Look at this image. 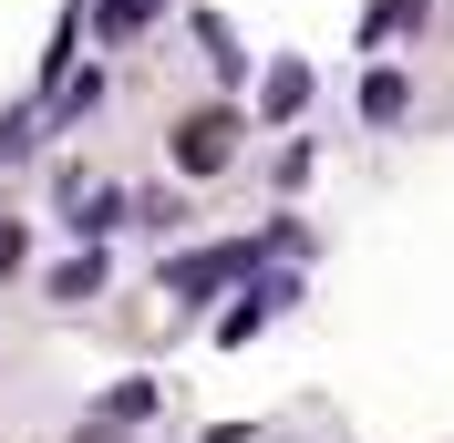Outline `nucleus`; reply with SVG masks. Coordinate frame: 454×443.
<instances>
[{
    "mask_svg": "<svg viewBox=\"0 0 454 443\" xmlns=\"http://www.w3.org/2000/svg\"><path fill=\"white\" fill-rule=\"evenodd\" d=\"M403 104H413L403 73H372V83H362V113H372V124H403Z\"/></svg>",
    "mask_w": 454,
    "mask_h": 443,
    "instance_id": "7",
    "label": "nucleus"
},
{
    "mask_svg": "<svg viewBox=\"0 0 454 443\" xmlns=\"http://www.w3.org/2000/svg\"><path fill=\"white\" fill-rule=\"evenodd\" d=\"M93 289H104V248H73L52 268V299H93Z\"/></svg>",
    "mask_w": 454,
    "mask_h": 443,
    "instance_id": "5",
    "label": "nucleus"
},
{
    "mask_svg": "<svg viewBox=\"0 0 454 443\" xmlns=\"http://www.w3.org/2000/svg\"><path fill=\"white\" fill-rule=\"evenodd\" d=\"M258 258H269V237H227V248H197V258H176V268H166V289H176V299H217V289L258 278Z\"/></svg>",
    "mask_w": 454,
    "mask_h": 443,
    "instance_id": "1",
    "label": "nucleus"
},
{
    "mask_svg": "<svg viewBox=\"0 0 454 443\" xmlns=\"http://www.w3.org/2000/svg\"><path fill=\"white\" fill-rule=\"evenodd\" d=\"M227 155H238V113H186L176 124V166L186 175H217Z\"/></svg>",
    "mask_w": 454,
    "mask_h": 443,
    "instance_id": "2",
    "label": "nucleus"
},
{
    "mask_svg": "<svg viewBox=\"0 0 454 443\" xmlns=\"http://www.w3.org/2000/svg\"><path fill=\"white\" fill-rule=\"evenodd\" d=\"M424 21V0H372L362 11V42H393V31H413Z\"/></svg>",
    "mask_w": 454,
    "mask_h": 443,
    "instance_id": "8",
    "label": "nucleus"
},
{
    "mask_svg": "<svg viewBox=\"0 0 454 443\" xmlns=\"http://www.w3.org/2000/svg\"><path fill=\"white\" fill-rule=\"evenodd\" d=\"M269 186H310V135L279 144V166H269Z\"/></svg>",
    "mask_w": 454,
    "mask_h": 443,
    "instance_id": "11",
    "label": "nucleus"
},
{
    "mask_svg": "<svg viewBox=\"0 0 454 443\" xmlns=\"http://www.w3.org/2000/svg\"><path fill=\"white\" fill-rule=\"evenodd\" d=\"M300 104H310V62H269V73H258V113H279V124H289Z\"/></svg>",
    "mask_w": 454,
    "mask_h": 443,
    "instance_id": "4",
    "label": "nucleus"
},
{
    "mask_svg": "<svg viewBox=\"0 0 454 443\" xmlns=\"http://www.w3.org/2000/svg\"><path fill=\"white\" fill-rule=\"evenodd\" d=\"M145 413H155V392H145V382H124V392H104V423H145Z\"/></svg>",
    "mask_w": 454,
    "mask_h": 443,
    "instance_id": "10",
    "label": "nucleus"
},
{
    "mask_svg": "<svg viewBox=\"0 0 454 443\" xmlns=\"http://www.w3.org/2000/svg\"><path fill=\"white\" fill-rule=\"evenodd\" d=\"M21 258H31V227H21V217H0V289L21 278Z\"/></svg>",
    "mask_w": 454,
    "mask_h": 443,
    "instance_id": "9",
    "label": "nucleus"
},
{
    "mask_svg": "<svg viewBox=\"0 0 454 443\" xmlns=\"http://www.w3.org/2000/svg\"><path fill=\"white\" fill-rule=\"evenodd\" d=\"M62 217L83 227V237H104L114 217H135V196H124V186H83V166H73V175H62Z\"/></svg>",
    "mask_w": 454,
    "mask_h": 443,
    "instance_id": "3",
    "label": "nucleus"
},
{
    "mask_svg": "<svg viewBox=\"0 0 454 443\" xmlns=\"http://www.w3.org/2000/svg\"><path fill=\"white\" fill-rule=\"evenodd\" d=\"M155 11H166V0H93V31H104V42H124V31L155 21Z\"/></svg>",
    "mask_w": 454,
    "mask_h": 443,
    "instance_id": "6",
    "label": "nucleus"
}]
</instances>
